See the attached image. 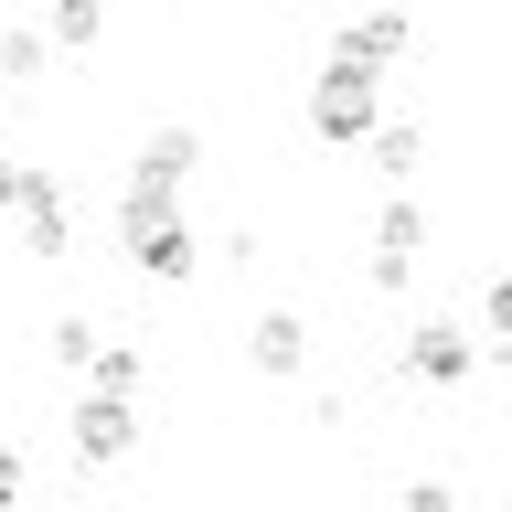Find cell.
Masks as SVG:
<instances>
[{
    "mask_svg": "<svg viewBox=\"0 0 512 512\" xmlns=\"http://www.w3.org/2000/svg\"><path fill=\"white\" fill-rule=\"evenodd\" d=\"M64 448H75V470H118V459H139V395H107V384H75V416H64Z\"/></svg>",
    "mask_w": 512,
    "mask_h": 512,
    "instance_id": "3",
    "label": "cell"
},
{
    "mask_svg": "<svg viewBox=\"0 0 512 512\" xmlns=\"http://www.w3.org/2000/svg\"><path fill=\"white\" fill-rule=\"evenodd\" d=\"M22 480H32V470H22V448H11V438H0V512H11V502H22Z\"/></svg>",
    "mask_w": 512,
    "mask_h": 512,
    "instance_id": "19",
    "label": "cell"
},
{
    "mask_svg": "<svg viewBox=\"0 0 512 512\" xmlns=\"http://www.w3.org/2000/svg\"><path fill=\"white\" fill-rule=\"evenodd\" d=\"M363 288H374V299H406V288H416V256H363Z\"/></svg>",
    "mask_w": 512,
    "mask_h": 512,
    "instance_id": "15",
    "label": "cell"
},
{
    "mask_svg": "<svg viewBox=\"0 0 512 512\" xmlns=\"http://www.w3.org/2000/svg\"><path fill=\"white\" fill-rule=\"evenodd\" d=\"M118 246H128V267L150 288H182L203 267V246H192V224H182V192H150V182L118 192Z\"/></svg>",
    "mask_w": 512,
    "mask_h": 512,
    "instance_id": "1",
    "label": "cell"
},
{
    "mask_svg": "<svg viewBox=\"0 0 512 512\" xmlns=\"http://www.w3.org/2000/svg\"><path fill=\"white\" fill-rule=\"evenodd\" d=\"M11 11H54V0H11Z\"/></svg>",
    "mask_w": 512,
    "mask_h": 512,
    "instance_id": "20",
    "label": "cell"
},
{
    "mask_svg": "<svg viewBox=\"0 0 512 512\" xmlns=\"http://www.w3.org/2000/svg\"><path fill=\"white\" fill-rule=\"evenodd\" d=\"M43 64H54V32H43V11H32V22L0 32V86H32Z\"/></svg>",
    "mask_w": 512,
    "mask_h": 512,
    "instance_id": "11",
    "label": "cell"
},
{
    "mask_svg": "<svg viewBox=\"0 0 512 512\" xmlns=\"http://www.w3.org/2000/svg\"><path fill=\"white\" fill-rule=\"evenodd\" d=\"M331 11H352V0H331Z\"/></svg>",
    "mask_w": 512,
    "mask_h": 512,
    "instance_id": "21",
    "label": "cell"
},
{
    "mask_svg": "<svg viewBox=\"0 0 512 512\" xmlns=\"http://www.w3.org/2000/svg\"><path fill=\"white\" fill-rule=\"evenodd\" d=\"M246 363L288 384L299 363H310V320H299V310H256V320H246Z\"/></svg>",
    "mask_w": 512,
    "mask_h": 512,
    "instance_id": "8",
    "label": "cell"
},
{
    "mask_svg": "<svg viewBox=\"0 0 512 512\" xmlns=\"http://www.w3.org/2000/svg\"><path fill=\"white\" fill-rule=\"evenodd\" d=\"M395 512H470V502H459L448 480H406V502H395Z\"/></svg>",
    "mask_w": 512,
    "mask_h": 512,
    "instance_id": "18",
    "label": "cell"
},
{
    "mask_svg": "<svg viewBox=\"0 0 512 512\" xmlns=\"http://www.w3.org/2000/svg\"><path fill=\"white\" fill-rule=\"evenodd\" d=\"M43 342H54V363H64V374H86V363H96V342H107V331H96L86 310H64L54 331H43Z\"/></svg>",
    "mask_w": 512,
    "mask_h": 512,
    "instance_id": "14",
    "label": "cell"
},
{
    "mask_svg": "<svg viewBox=\"0 0 512 512\" xmlns=\"http://www.w3.org/2000/svg\"><path fill=\"white\" fill-rule=\"evenodd\" d=\"M331 54L374 64V75H395V64L416 54V11H395V0H374V11H342V32H331Z\"/></svg>",
    "mask_w": 512,
    "mask_h": 512,
    "instance_id": "5",
    "label": "cell"
},
{
    "mask_svg": "<svg viewBox=\"0 0 512 512\" xmlns=\"http://www.w3.org/2000/svg\"><path fill=\"white\" fill-rule=\"evenodd\" d=\"M32 192H43V171H32V160H11V150H0V214H22Z\"/></svg>",
    "mask_w": 512,
    "mask_h": 512,
    "instance_id": "16",
    "label": "cell"
},
{
    "mask_svg": "<svg viewBox=\"0 0 512 512\" xmlns=\"http://www.w3.org/2000/svg\"><path fill=\"white\" fill-rule=\"evenodd\" d=\"M192 171H203V128H182V118H160L139 139V160H128V182H150V192H182Z\"/></svg>",
    "mask_w": 512,
    "mask_h": 512,
    "instance_id": "7",
    "label": "cell"
},
{
    "mask_svg": "<svg viewBox=\"0 0 512 512\" xmlns=\"http://www.w3.org/2000/svg\"><path fill=\"white\" fill-rule=\"evenodd\" d=\"M480 331H491V352H512V278H491V299H480Z\"/></svg>",
    "mask_w": 512,
    "mask_h": 512,
    "instance_id": "17",
    "label": "cell"
},
{
    "mask_svg": "<svg viewBox=\"0 0 512 512\" xmlns=\"http://www.w3.org/2000/svg\"><path fill=\"white\" fill-rule=\"evenodd\" d=\"M43 32H54V54H96V43H107V0H54Z\"/></svg>",
    "mask_w": 512,
    "mask_h": 512,
    "instance_id": "12",
    "label": "cell"
},
{
    "mask_svg": "<svg viewBox=\"0 0 512 512\" xmlns=\"http://www.w3.org/2000/svg\"><path fill=\"white\" fill-rule=\"evenodd\" d=\"M395 374H406V384H438V395H448V384H470L480 374V331H459V320H416L406 352H395Z\"/></svg>",
    "mask_w": 512,
    "mask_h": 512,
    "instance_id": "4",
    "label": "cell"
},
{
    "mask_svg": "<svg viewBox=\"0 0 512 512\" xmlns=\"http://www.w3.org/2000/svg\"><path fill=\"white\" fill-rule=\"evenodd\" d=\"M75 235H86V203L43 171V192L22 203V256H43V267H54V256H75Z\"/></svg>",
    "mask_w": 512,
    "mask_h": 512,
    "instance_id": "6",
    "label": "cell"
},
{
    "mask_svg": "<svg viewBox=\"0 0 512 512\" xmlns=\"http://www.w3.org/2000/svg\"><path fill=\"white\" fill-rule=\"evenodd\" d=\"M75 384H107V395H139V384H150V352H128V342H96V363Z\"/></svg>",
    "mask_w": 512,
    "mask_h": 512,
    "instance_id": "13",
    "label": "cell"
},
{
    "mask_svg": "<svg viewBox=\"0 0 512 512\" xmlns=\"http://www.w3.org/2000/svg\"><path fill=\"white\" fill-rule=\"evenodd\" d=\"M299 118H310L320 150H363V139L384 128V75H374V64H352V54H331L310 75V107H299Z\"/></svg>",
    "mask_w": 512,
    "mask_h": 512,
    "instance_id": "2",
    "label": "cell"
},
{
    "mask_svg": "<svg viewBox=\"0 0 512 512\" xmlns=\"http://www.w3.org/2000/svg\"><path fill=\"white\" fill-rule=\"evenodd\" d=\"M427 235H438V224H427V203L395 182V192L374 203V246H384V256H427Z\"/></svg>",
    "mask_w": 512,
    "mask_h": 512,
    "instance_id": "9",
    "label": "cell"
},
{
    "mask_svg": "<svg viewBox=\"0 0 512 512\" xmlns=\"http://www.w3.org/2000/svg\"><path fill=\"white\" fill-rule=\"evenodd\" d=\"M363 160H374L384 182H416V160H427V128H416V118H384L374 139H363Z\"/></svg>",
    "mask_w": 512,
    "mask_h": 512,
    "instance_id": "10",
    "label": "cell"
}]
</instances>
